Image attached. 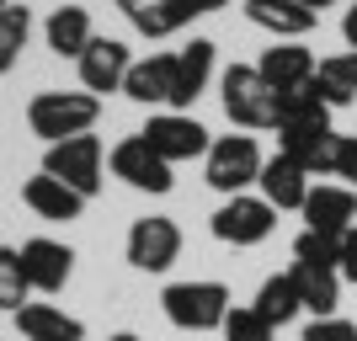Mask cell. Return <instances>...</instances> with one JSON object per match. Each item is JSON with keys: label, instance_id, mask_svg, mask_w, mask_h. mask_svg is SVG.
Segmentation results:
<instances>
[{"label": "cell", "instance_id": "cell-12", "mask_svg": "<svg viewBox=\"0 0 357 341\" xmlns=\"http://www.w3.org/2000/svg\"><path fill=\"white\" fill-rule=\"evenodd\" d=\"M16 256H22V272H27L32 294H59L64 282H70V272H75V251L64 240H48V235L22 240Z\"/></svg>", "mask_w": 357, "mask_h": 341}, {"label": "cell", "instance_id": "cell-38", "mask_svg": "<svg viewBox=\"0 0 357 341\" xmlns=\"http://www.w3.org/2000/svg\"><path fill=\"white\" fill-rule=\"evenodd\" d=\"M6 6H11V0H0V11H6Z\"/></svg>", "mask_w": 357, "mask_h": 341}, {"label": "cell", "instance_id": "cell-17", "mask_svg": "<svg viewBox=\"0 0 357 341\" xmlns=\"http://www.w3.org/2000/svg\"><path fill=\"white\" fill-rule=\"evenodd\" d=\"M208 80H213V43L208 38H192L187 48H176V91H171L165 112H187L208 91Z\"/></svg>", "mask_w": 357, "mask_h": 341}, {"label": "cell", "instance_id": "cell-11", "mask_svg": "<svg viewBox=\"0 0 357 341\" xmlns=\"http://www.w3.org/2000/svg\"><path fill=\"white\" fill-rule=\"evenodd\" d=\"M298 213H304V229H320V235L342 240L357 224V192L347 181H320V187H310V197H304Z\"/></svg>", "mask_w": 357, "mask_h": 341}, {"label": "cell", "instance_id": "cell-36", "mask_svg": "<svg viewBox=\"0 0 357 341\" xmlns=\"http://www.w3.org/2000/svg\"><path fill=\"white\" fill-rule=\"evenodd\" d=\"M298 6H310V11L320 16V11H326V6H336V0H298Z\"/></svg>", "mask_w": 357, "mask_h": 341}, {"label": "cell", "instance_id": "cell-20", "mask_svg": "<svg viewBox=\"0 0 357 341\" xmlns=\"http://www.w3.org/2000/svg\"><path fill=\"white\" fill-rule=\"evenodd\" d=\"M112 6L128 16V27L139 38H171V32H181L192 22L187 0H112Z\"/></svg>", "mask_w": 357, "mask_h": 341}, {"label": "cell", "instance_id": "cell-2", "mask_svg": "<svg viewBox=\"0 0 357 341\" xmlns=\"http://www.w3.org/2000/svg\"><path fill=\"white\" fill-rule=\"evenodd\" d=\"M160 310H165V320H171L176 331H224V320H229V310H235V298H229L224 282L192 278V282H165Z\"/></svg>", "mask_w": 357, "mask_h": 341}, {"label": "cell", "instance_id": "cell-27", "mask_svg": "<svg viewBox=\"0 0 357 341\" xmlns=\"http://www.w3.org/2000/svg\"><path fill=\"white\" fill-rule=\"evenodd\" d=\"M27 32H32V11H27V6H6V11H0V75L22 59Z\"/></svg>", "mask_w": 357, "mask_h": 341}, {"label": "cell", "instance_id": "cell-7", "mask_svg": "<svg viewBox=\"0 0 357 341\" xmlns=\"http://www.w3.org/2000/svg\"><path fill=\"white\" fill-rule=\"evenodd\" d=\"M107 165H112V176H118L123 187H134V192L165 197L171 187H176V176H171V160H160V155L144 144V134L118 139V144H112V155H107Z\"/></svg>", "mask_w": 357, "mask_h": 341}, {"label": "cell", "instance_id": "cell-8", "mask_svg": "<svg viewBox=\"0 0 357 341\" xmlns=\"http://www.w3.org/2000/svg\"><path fill=\"white\" fill-rule=\"evenodd\" d=\"M144 134V144L160 155V160L181 165V160H197V155H208V128L192 118V112H155V118L139 128Z\"/></svg>", "mask_w": 357, "mask_h": 341}, {"label": "cell", "instance_id": "cell-32", "mask_svg": "<svg viewBox=\"0 0 357 341\" xmlns=\"http://www.w3.org/2000/svg\"><path fill=\"white\" fill-rule=\"evenodd\" d=\"M336 176L357 192V134H342V155H336Z\"/></svg>", "mask_w": 357, "mask_h": 341}, {"label": "cell", "instance_id": "cell-22", "mask_svg": "<svg viewBox=\"0 0 357 341\" xmlns=\"http://www.w3.org/2000/svg\"><path fill=\"white\" fill-rule=\"evenodd\" d=\"M43 38L48 48L59 54V59H80L86 54V43L96 38V27H91V11L86 6H54L43 22Z\"/></svg>", "mask_w": 357, "mask_h": 341}, {"label": "cell", "instance_id": "cell-30", "mask_svg": "<svg viewBox=\"0 0 357 341\" xmlns=\"http://www.w3.org/2000/svg\"><path fill=\"white\" fill-rule=\"evenodd\" d=\"M272 336H278V331H272L251 304H235L229 320H224V341H272Z\"/></svg>", "mask_w": 357, "mask_h": 341}, {"label": "cell", "instance_id": "cell-18", "mask_svg": "<svg viewBox=\"0 0 357 341\" xmlns=\"http://www.w3.org/2000/svg\"><path fill=\"white\" fill-rule=\"evenodd\" d=\"M171 91H176V54L134 59L128 80H123V96H134L139 107H171Z\"/></svg>", "mask_w": 357, "mask_h": 341}, {"label": "cell", "instance_id": "cell-5", "mask_svg": "<svg viewBox=\"0 0 357 341\" xmlns=\"http://www.w3.org/2000/svg\"><path fill=\"white\" fill-rule=\"evenodd\" d=\"M43 171L48 176H59L64 187H75V192L86 197H96L102 192V171H107V155H102V139L96 134H75V139H59V144H48L43 149Z\"/></svg>", "mask_w": 357, "mask_h": 341}, {"label": "cell", "instance_id": "cell-28", "mask_svg": "<svg viewBox=\"0 0 357 341\" xmlns=\"http://www.w3.org/2000/svg\"><path fill=\"white\" fill-rule=\"evenodd\" d=\"M294 262H304V267H331V272H342V240H336V235H320V229H298V240H294Z\"/></svg>", "mask_w": 357, "mask_h": 341}, {"label": "cell", "instance_id": "cell-6", "mask_svg": "<svg viewBox=\"0 0 357 341\" xmlns=\"http://www.w3.org/2000/svg\"><path fill=\"white\" fill-rule=\"evenodd\" d=\"M208 229L224 245H261V240L278 229V208L261 192H235V197H224V203L213 208Z\"/></svg>", "mask_w": 357, "mask_h": 341}, {"label": "cell", "instance_id": "cell-19", "mask_svg": "<svg viewBox=\"0 0 357 341\" xmlns=\"http://www.w3.org/2000/svg\"><path fill=\"white\" fill-rule=\"evenodd\" d=\"M22 203L38 213V219L48 224H70L86 213V197L75 192V187H64L59 176H48V171H38V176H27V187H22Z\"/></svg>", "mask_w": 357, "mask_h": 341}, {"label": "cell", "instance_id": "cell-23", "mask_svg": "<svg viewBox=\"0 0 357 341\" xmlns=\"http://www.w3.org/2000/svg\"><path fill=\"white\" fill-rule=\"evenodd\" d=\"M288 278H294V288H298V304H304L314 320L336 315V304H342V272H331V267H304V262H294V267H288Z\"/></svg>", "mask_w": 357, "mask_h": 341}, {"label": "cell", "instance_id": "cell-4", "mask_svg": "<svg viewBox=\"0 0 357 341\" xmlns=\"http://www.w3.org/2000/svg\"><path fill=\"white\" fill-rule=\"evenodd\" d=\"M261 165H267V155L256 149L251 134H219L208 144V155H203V176H208L213 192L235 197V192H251L256 187Z\"/></svg>", "mask_w": 357, "mask_h": 341}, {"label": "cell", "instance_id": "cell-26", "mask_svg": "<svg viewBox=\"0 0 357 341\" xmlns=\"http://www.w3.org/2000/svg\"><path fill=\"white\" fill-rule=\"evenodd\" d=\"M304 123H331V107L320 102L314 86H298L278 96V128H304Z\"/></svg>", "mask_w": 357, "mask_h": 341}, {"label": "cell", "instance_id": "cell-34", "mask_svg": "<svg viewBox=\"0 0 357 341\" xmlns=\"http://www.w3.org/2000/svg\"><path fill=\"white\" fill-rule=\"evenodd\" d=\"M342 38H347V48L357 54V0L347 6V16H342Z\"/></svg>", "mask_w": 357, "mask_h": 341}, {"label": "cell", "instance_id": "cell-29", "mask_svg": "<svg viewBox=\"0 0 357 341\" xmlns=\"http://www.w3.org/2000/svg\"><path fill=\"white\" fill-rule=\"evenodd\" d=\"M27 298H32V282H27V272H22V256L0 251V310L16 315Z\"/></svg>", "mask_w": 357, "mask_h": 341}, {"label": "cell", "instance_id": "cell-3", "mask_svg": "<svg viewBox=\"0 0 357 341\" xmlns=\"http://www.w3.org/2000/svg\"><path fill=\"white\" fill-rule=\"evenodd\" d=\"M219 96H224V112L235 128H278V91L261 80L256 64H229L219 75Z\"/></svg>", "mask_w": 357, "mask_h": 341}, {"label": "cell", "instance_id": "cell-16", "mask_svg": "<svg viewBox=\"0 0 357 341\" xmlns=\"http://www.w3.org/2000/svg\"><path fill=\"white\" fill-rule=\"evenodd\" d=\"M314 54L304 43H272V48H261V59H256V70H261V80H267L278 96L283 91H298V86H310L314 80Z\"/></svg>", "mask_w": 357, "mask_h": 341}, {"label": "cell", "instance_id": "cell-33", "mask_svg": "<svg viewBox=\"0 0 357 341\" xmlns=\"http://www.w3.org/2000/svg\"><path fill=\"white\" fill-rule=\"evenodd\" d=\"M342 278H347V282H357V224L342 235Z\"/></svg>", "mask_w": 357, "mask_h": 341}, {"label": "cell", "instance_id": "cell-25", "mask_svg": "<svg viewBox=\"0 0 357 341\" xmlns=\"http://www.w3.org/2000/svg\"><path fill=\"white\" fill-rule=\"evenodd\" d=\"M251 310L267 320L272 331H283L294 315H304V304H298V288H294V278L288 272H272L261 288H256V298H251Z\"/></svg>", "mask_w": 357, "mask_h": 341}, {"label": "cell", "instance_id": "cell-24", "mask_svg": "<svg viewBox=\"0 0 357 341\" xmlns=\"http://www.w3.org/2000/svg\"><path fill=\"white\" fill-rule=\"evenodd\" d=\"M314 91H320V102L326 107H352L357 102V54H331V59L314 64Z\"/></svg>", "mask_w": 357, "mask_h": 341}, {"label": "cell", "instance_id": "cell-37", "mask_svg": "<svg viewBox=\"0 0 357 341\" xmlns=\"http://www.w3.org/2000/svg\"><path fill=\"white\" fill-rule=\"evenodd\" d=\"M107 341H144V336H134V331H118V336H107Z\"/></svg>", "mask_w": 357, "mask_h": 341}, {"label": "cell", "instance_id": "cell-10", "mask_svg": "<svg viewBox=\"0 0 357 341\" xmlns=\"http://www.w3.org/2000/svg\"><path fill=\"white\" fill-rule=\"evenodd\" d=\"M283 155H294L310 176H336V155H342V134L331 123H304V128H278Z\"/></svg>", "mask_w": 357, "mask_h": 341}, {"label": "cell", "instance_id": "cell-35", "mask_svg": "<svg viewBox=\"0 0 357 341\" xmlns=\"http://www.w3.org/2000/svg\"><path fill=\"white\" fill-rule=\"evenodd\" d=\"M224 6H229V0H187L192 16H213V11H224Z\"/></svg>", "mask_w": 357, "mask_h": 341}, {"label": "cell", "instance_id": "cell-1", "mask_svg": "<svg viewBox=\"0 0 357 341\" xmlns=\"http://www.w3.org/2000/svg\"><path fill=\"white\" fill-rule=\"evenodd\" d=\"M96 118H102V96H91V91H38L27 102V128L43 139V144L91 134Z\"/></svg>", "mask_w": 357, "mask_h": 341}, {"label": "cell", "instance_id": "cell-39", "mask_svg": "<svg viewBox=\"0 0 357 341\" xmlns=\"http://www.w3.org/2000/svg\"><path fill=\"white\" fill-rule=\"evenodd\" d=\"M0 251H6V245H0Z\"/></svg>", "mask_w": 357, "mask_h": 341}, {"label": "cell", "instance_id": "cell-14", "mask_svg": "<svg viewBox=\"0 0 357 341\" xmlns=\"http://www.w3.org/2000/svg\"><path fill=\"white\" fill-rule=\"evenodd\" d=\"M245 16H251V27L272 32L278 43H304L314 32L320 16L310 6H298V0H245Z\"/></svg>", "mask_w": 357, "mask_h": 341}, {"label": "cell", "instance_id": "cell-21", "mask_svg": "<svg viewBox=\"0 0 357 341\" xmlns=\"http://www.w3.org/2000/svg\"><path fill=\"white\" fill-rule=\"evenodd\" d=\"M16 331L27 341H86V320H75V315H64L59 304H22V310L11 315Z\"/></svg>", "mask_w": 357, "mask_h": 341}, {"label": "cell", "instance_id": "cell-13", "mask_svg": "<svg viewBox=\"0 0 357 341\" xmlns=\"http://www.w3.org/2000/svg\"><path fill=\"white\" fill-rule=\"evenodd\" d=\"M75 64H80V86H86L91 96H102V91H123L128 70H134V54H128V43H118V38H91L86 54Z\"/></svg>", "mask_w": 357, "mask_h": 341}, {"label": "cell", "instance_id": "cell-15", "mask_svg": "<svg viewBox=\"0 0 357 341\" xmlns=\"http://www.w3.org/2000/svg\"><path fill=\"white\" fill-rule=\"evenodd\" d=\"M256 187H261V197H267L272 208H278V213H283V208H304V197H310V171H304V165L294 160V155H283V149H278V155H272L267 165H261V176H256Z\"/></svg>", "mask_w": 357, "mask_h": 341}, {"label": "cell", "instance_id": "cell-9", "mask_svg": "<svg viewBox=\"0 0 357 341\" xmlns=\"http://www.w3.org/2000/svg\"><path fill=\"white\" fill-rule=\"evenodd\" d=\"M176 256H181L176 219H165V213L134 219V229H128V267H139V272H171Z\"/></svg>", "mask_w": 357, "mask_h": 341}, {"label": "cell", "instance_id": "cell-31", "mask_svg": "<svg viewBox=\"0 0 357 341\" xmlns=\"http://www.w3.org/2000/svg\"><path fill=\"white\" fill-rule=\"evenodd\" d=\"M304 341H357V326L342 320V315H326V320H310V326H304Z\"/></svg>", "mask_w": 357, "mask_h": 341}]
</instances>
